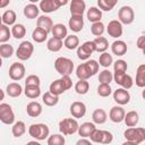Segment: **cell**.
<instances>
[{
	"instance_id": "6da1fadb",
	"label": "cell",
	"mask_w": 145,
	"mask_h": 145,
	"mask_svg": "<svg viewBox=\"0 0 145 145\" xmlns=\"http://www.w3.org/2000/svg\"><path fill=\"white\" fill-rule=\"evenodd\" d=\"M99 67L100 65L96 60H87L76 68V76L79 79H88L99 71Z\"/></svg>"
},
{
	"instance_id": "7a4b0ae2",
	"label": "cell",
	"mask_w": 145,
	"mask_h": 145,
	"mask_svg": "<svg viewBox=\"0 0 145 145\" xmlns=\"http://www.w3.org/2000/svg\"><path fill=\"white\" fill-rule=\"evenodd\" d=\"M123 136L126 140L131 142L134 145H138L145 140V129L143 127H129L125 130Z\"/></svg>"
},
{
	"instance_id": "3957f363",
	"label": "cell",
	"mask_w": 145,
	"mask_h": 145,
	"mask_svg": "<svg viewBox=\"0 0 145 145\" xmlns=\"http://www.w3.org/2000/svg\"><path fill=\"white\" fill-rule=\"evenodd\" d=\"M28 134L36 140H44L49 137L50 129L45 123H33L28 127Z\"/></svg>"
},
{
	"instance_id": "277c9868",
	"label": "cell",
	"mask_w": 145,
	"mask_h": 145,
	"mask_svg": "<svg viewBox=\"0 0 145 145\" xmlns=\"http://www.w3.org/2000/svg\"><path fill=\"white\" fill-rule=\"evenodd\" d=\"M54 68L57 72H59L61 76L63 75H70L74 70V62L71 59L66 57H59L54 61Z\"/></svg>"
},
{
	"instance_id": "5b68a950",
	"label": "cell",
	"mask_w": 145,
	"mask_h": 145,
	"mask_svg": "<svg viewBox=\"0 0 145 145\" xmlns=\"http://www.w3.org/2000/svg\"><path fill=\"white\" fill-rule=\"evenodd\" d=\"M78 126L79 125L75 118H65L59 122V131L63 136L72 135V134L77 133Z\"/></svg>"
},
{
	"instance_id": "8992f818",
	"label": "cell",
	"mask_w": 145,
	"mask_h": 145,
	"mask_svg": "<svg viewBox=\"0 0 145 145\" xmlns=\"http://www.w3.org/2000/svg\"><path fill=\"white\" fill-rule=\"evenodd\" d=\"M33 52H34V45L29 41H23L18 45V49L16 51V57L19 60L25 61V60H28L32 57Z\"/></svg>"
},
{
	"instance_id": "52a82bcc",
	"label": "cell",
	"mask_w": 145,
	"mask_h": 145,
	"mask_svg": "<svg viewBox=\"0 0 145 145\" xmlns=\"http://www.w3.org/2000/svg\"><path fill=\"white\" fill-rule=\"evenodd\" d=\"M0 121L5 125H12L15 122V113L8 103L0 104Z\"/></svg>"
},
{
	"instance_id": "ba28073f",
	"label": "cell",
	"mask_w": 145,
	"mask_h": 145,
	"mask_svg": "<svg viewBox=\"0 0 145 145\" xmlns=\"http://www.w3.org/2000/svg\"><path fill=\"white\" fill-rule=\"evenodd\" d=\"M93 52H95V43L93 41H86L77 48V57L80 60H88Z\"/></svg>"
},
{
	"instance_id": "9c48e42d",
	"label": "cell",
	"mask_w": 145,
	"mask_h": 145,
	"mask_svg": "<svg viewBox=\"0 0 145 145\" xmlns=\"http://www.w3.org/2000/svg\"><path fill=\"white\" fill-rule=\"evenodd\" d=\"M118 18H119L118 20L121 24H125V25L131 24L135 19L134 9L130 6H122L118 11Z\"/></svg>"
},
{
	"instance_id": "30bf717a",
	"label": "cell",
	"mask_w": 145,
	"mask_h": 145,
	"mask_svg": "<svg viewBox=\"0 0 145 145\" xmlns=\"http://www.w3.org/2000/svg\"><path fill=\"white\" fill-rule=\"evenodd\" d=\"M113 79L114 82L120 85L121 87L126 88V89H129L133 87L134 85V80L131 78L130 75H127L126 71L122 72V71H114V75H113Z\"/></svg>"
},
{
	"instance_id": "8fae6325",
	"label": "cell",
	"mask_w": 145,
	"mask_h": 145,
	"mask_svg": "<svg viewBox=\"0 0 145 145\" xmlns=\"http://www.w3.org/2000/svg\"><path fill=\"white\" fill-rule=\"evenodd\" d=\"M25 66L20 62H14L9 67V77L12 80H20L25 77Z\"/></svg>"
},
{
	"instance_id": "7c38bea8",
	"label": "cell",
	"mask_w": 145,
	"mask_h": 145,
	"mask_svg": "<svg viewBox=\"0 0 145 145\" xmlns=\"http://www.w3.org/2000/svg\"><path fill=\"white\" fill-rule=\"evenodd\" d=\"M106 32H108L109 36L114 37V39H119L123 32L122 31V24L119 20L113 19V20L109 22V24L106 26Z\"/></svg>"
},
{
	"instance_id": "4fadbf2b",
	"label": "cell",
	"mask_w": 145,
	"mask_h": 145,
	"mask_svg": "<svg viewBox=\"0 0 145 145\" xmlns=\"http://www.w3.org/2000/svg\"><path fill=\"white\" fill-rule=\"evenodd\" d=\"M113 100L119 105H125V104H128L129 103V101H130V94H129L128 89H126L123 87H120V88H117L113 92Z\"/></svg>"
},
{
	"instance_id": "5bb4252c",
	"label": "cell",
	"mask_w": 145,
	"mask_h": 145,
	"mask_svg": "<svg viewBox=\"0 0 145 145\" xmlns=\"http://www.w3.org/2000/svg\"><path fill=\"white\" fill-rule=\"evenodd\" d=\"M70 113L75 119L83 118L86 113V105L84 102L80 101H75L70 105Z\"/></svg>"
},
{
	"instance_id": "9a60e30c",
	"label": "cell",
	"mask_w": 145,
	"mask_h": 145,
	"mask_svg": "<svg viewBox=\"0 0 145 145\" xmlns=\"http://www.w3.org/2000/svg\"><path fill=\"white\" fill-rule=\"evenodd\" d=\"M125 110L123 108H121L120 105H116L112 106L110 112H109V118L112 122L114 123H119L121 121H123V117H125Z\"/></svg>"
},
{
	"instance_id": "2e32d148",
	"label": "cell",
	"mask_w": 145,
	"mask_h": 145,
	"mask_svg": "<svg viewBox=\"0 0 145 145\" xmlns=\"http://www.w3.org/2000/svg\"><path fill=\"white\" fill-rule=\"evenodd\" d=\"M68 26L69 28L75 32V33H78L83 29L84 27V19H83V16H77V15H71V17L69 18L68 20Z\"/></svg>"
},
{
	"instance_id": "e0dca14e",
	"label": "cell",
	"mask_w": 145,
	"mask_h": 145,
	"mask_svg": "<svg viewBox=\"0 0 145 145\" xmlns=\"http://www.w3.org/2000/svg\"><path fill=\"white\" fill-rule=\"evenodd\" d=\"M86 9V3L84 0H71L70 1V14L83 16Z\"/></svg>"
},
{
	"instance_id": "ac0fdd59",
	"label": "cell",
	"mask_w": 145,
	"mask_h": 145,
	"mask_svg": "<svg viewBox=\"0 0 145 145\" xmlns=\"http://www.w3.org/2000/svg\"><path fill=\"white\" fill-rule=\"evenodd\" d=\"M36 26L40 27V28H43L44 31H46L49 33V32H51V28L53 26V22H52L51 17L45 16V15H42V16H39L37 17V19H36Z\"/></svg>"
},
{
	"instance_id": "d6986e66",
	"label": "cell",
	"mask_w": 145,
	"mask_h": 145,
	"mask_svg": "<svg viewBox=\"0 0 145 145\" xmlns=\"http://www.w3.org/2000/svg\"><path fill=\"white\" fill-rule=\"evenodd\" d=\"M42 105L39 103V102H36V101H32V102H29L27 105H26V112H27V114L29 116V117H32V118H36V117H39L41 113H42Z\"/></svg>"
},
{
	"instance_id": "ffe728a7",
	"label": "cell",
	"mask_w": 145,
	"mask_h": 145,
	"mask_svg": "<svg viewBox=\"0 0 145 145\" xmlns=\"http://www.w3.org/2000/svg\"><path fill=\"white\" fill-rule=\"evenodd\" d=\"M96 127H95V125H94V122H83L82 125H79L78 126V129H77V133H78V135L80 136V137H88L91 134H92V131L95 129Z\"/></svg>"
},
{
	"instance_id": "44dd1931",
	"label": "cell",
	"mask_w": 145,
	"mask_h": 145,
	"mask_svg": "<svg viewBox=\"0 0 145 145\" xmlns=\"http://www.w3.org/2000/svg\"><path fill=\"white\" fill-rule=\"evenodd\" d=\"M51 33L53 35V37H57V39H60V40H63L68 34V29L67 27L63 25V24H54L51 28Z\"/></svg>"
},
{
	"instance_id": "7402d4cb",
	"label": "cell",
	"mask_w": 145,
	"mask_h": 145,
	"mask_svg": "<svg viewBox=\"0 0 145 145\" xmlns=\"http://www.w3.org/2000/svg\"><path fill=\"white\" fill-rule=\"evenodd\" d=\"M23 87L19 83H10L7 85L6 87V93L10 96V97H18L22 93H23Z\"/></svg>"
},
{
	"instance_id": "603a6c76",
	"label": "cell",
	"mask_w": 145,
	"mask_h": 145,
	"mask_svg": "<svg viewBox=\"0 0 145 145\" xmlns=\"http://www.w3.org/2000/svg\"><path fill=\"white\" fill-rule=\"evenodd\" d=\"M24 16L28 19H35L36 17H39V12H40V8L35 5V3H29L27 6L24 7Z\"/></svg>"
},
{
	"instance_id": "cb8c5ba5",
	"label": "cell",
	"mask_w": 145,
	"mask_h": 145,
	"mask_svg": "<svg viewBox=\"0 0 145 145\" xmlns=\"http://www.w3.org/2000/svg\"><path fill=\"white\" fill-rule=\"evenodd\" d=\"M111 51L116 56H123L127 52V44L121 40H117L111 44Z\"/></svg>"
},
{
	"instance_id": "d4e9b609",
	"label": "cell",
	"mask_w": 145,
	"mask_h": 145,
	"mask_svg": "<svg viewBox=\"0 0 145 145\" xmlns=\"http://www.w3.org/2000/svg\"><path fill=\"white\" fill-rule=\"evenodd\" d=\"M123 121L126 123L127 127H135L138 121H139V116L136 111H129L127 113H125V117H123Z\"/></svg>"
},
{
	"instance_id": "484cf974",
	"label": "cell",
	"mask_w": 145,
	"mask_h": 145,
	"mask_svg": "<svg viewBox=\"0 0 145 145\" xmlns=\"http://www.w3.org/2000/svg\"><path fill=\"white\" fill-rule=\"evenodd\" d=\"M23 92L29 99H37L41 95V88L39 85H25Z\"/></svg>"
},
{
	"instance_id": "4316f807",
	"label": "cell",
	"mask_w": 145,
	"mask_h": 145,
	"mask_svg": "<svg viewBox=\"0 0 145 145\" xmlns=\"http://www.w3.org/2000/svg\"><path fill=\"white\" fill-rule=\"evenodd\" d=\"M106 119H108V114L103 109H95L92 113V120L94 123L102 125L106 121Z\"/></svg>"
},
{
	"instance_id": "83f0119b",
	"label": "cell",
	"mask_w": 145,
	"mask_h": 145,
	"mask_svg": "<svg viewBox=\"0 0 145 145\" xmlns=\"http://www.w3.org/2000/svg\"><path fill=\"white\" fill-rule=\"evenodd\" d=\"M40 10H42L45 14H50L56 10H58L59 8L56 6L53 0H40Z\"/></svg>"
},
{
	"instance_id": "f1b7e54d",
	"label": "cell",
	"mask_w": 145,
	"mask_h": 145,
	"mask_svg": "<svg viewBox=\"0 0 145 145\" xmlns=\"http://www.w3.org/2000/svg\"><path fill=\"white\" fill-rule=\"evenodd\" d=\"M62 45H63L62 40L57 39V37H53V36L51 39H49L48 42H46V48L51 52H58V51H60L61 48H62Z\"/></svg>"
},
{
	"instance_id": "f546056e",
	"label": "cell",
	"mask_w": 145,
	"mask_h": 145,
	"mask_svg": "<svg viewBox=\"0 0 145 145\" xmlns=\"http://www.w3.org/2000/svg\"><path fill=\"white\" fill-rule=\"evenodd\" d=\"M93 42L95 43V51L96 52H105L106 50H108V48H109V42H108V40L105 39V37H103L102 35L101 36H96L94 40H93Z\"/></svg>"
},
{
	"instance_id": "4dcf8cb0",
	"label": "cell",
	"mask_w": 145,
	"mask_h": 145,
	"mask_svg": "<svg viewBox=\"0 0 145 145\" xmlns=\"http://www.w3.org/2000/svg\"><path fill=\"white\" fill-rule=\"evenodd\" d=\"M63 45L68 49V50H75L78 48L79 45V39L77 35H67L65 37V41H63Z\"/></svg>"
},
{
	"instance_id": "1f68e13d",
	"label": "cell",
	"mask_w": 145,
	"mask_h": 145,
	"mask_svg": "<svg viewBox=\"0 0 145 145\" xmlns=\"http://www.w3.org/2000/svg\"><path fill=\"white\" fill-rule=\"evenodd\" d=\"M87 19L92 23H95V22H100L101 18H102V10H100L97 7H91L88 10H87Z\"/></svg>"
},
{
	"instance_id": "d6a6232c",
	"label": "cell",
	"mask_w": 145,
	"mask_h": 145,
	"mask_svg": "<svg viewBox=\"0 0 145 145\" xmlns=\"http://www.w3.org/2000/svg\"><path fill=\"white\" fill-rule=\"evenodd\" d=\"M48 32L44 31L43 28H40V27H36L33 33H32V39L36 42V43H43L46 39H48Z\"/></svg>"
},
{
	"instance_id": "836d02e7",
	"label": "cell",
	"mask_w": 145,
	"mask_h": 145,
	"mask_svg": "<svg viewBox=\"0 0 145 145\" xmlns=\"http://www.w3.org/2000/svg\"><path fill=\"white\" fill-rule=\"evenodd\" d=\"M136 85L140 88L145 87V65L142 63L138 66L136 71Z\"/></svg>"
},
{
	"instance_id": "e575fe53",
	"label": "cell",
	"mask_w": 145,
	"mask_h": 145,
	"mask_svg": "<svg viewBox=\"0 0 145 145\" xmlns=\"http://www.w3.org/2000/svg\"><path fill=\"white\" fill-rule=\"evenodd\" d=\"M26 131V126H25V122L24 121H16L14 122L12 127H11V133L14 135V137H20L25 134Z\"/></svg>"
},
{
	"instance_id": "d590c367",
	"label": "cell",
	"mask_w": 145,
	"mask_h": 145,
	"mask_svg": "<svg viewBox=\"0 0 145 145\" xmlns=\"http://www.w3.org/2000/svg\"><path fill=\"white\" fill-rule=\"evenodd\" d=\"M42 101L48 106H54L59 102V96L58 95H54V94H52L50 92H45L43 94V96H42Z\"/></svg>"
},
{
	"instance_id": "8d00e7d4",
	"label": "cell",
	"mask_w": 145,
	"mask_h": 145,
	"mask_svg": "<svg viewBox=\"0 0 145 145\" xmlns=\"http://www.w3.org/2000/svg\"><path fill=\"white\" fill-rule=\"evenodd\" d=\"M1 18H2V23L5 24V25H14L15 24V22H16V18H17V16H16V12L14 11V10H10V9H8V10H6L3 14H2V16H1Z\"/></svg>"
},
{
	"instance_id": "74e56055",
	"label": "cell",
	"mask_w": 145,
	"mask_h": 145,
	"mask_svg": "<svg viewBox=\"0 0 145 145\" xmlns=\"http://www.w3.org/2000/svg\"><path fill=\"white\" fill-rule=\"evenodd\" d=\"M11 35L19 40V39H23L25 35H26V28L23 24H14L12 27H11Z\"/></svg>"
},
{
	"instance_id": "f35d334b",
	"label": "cell",
	"mask_w": 145,
	"mask_h": 145,
	"mask_svg": "<svg viewBox=\"0 0 145 145\" xmlns=\"http://www.w3.org/2000/svg\"><path fill=\"white\" fill-rule=\"evenodd\" d=\"M117 3L118 0H97V7L103 11H111Z\"/></svg>"
},
{
	"instance_id": "ab89813d",
	"label": "cell",
	"mask_w": 145,
	"mask_h": 145,
	"mask_svg": "<svg viewBox=\"0 0 145 145\" xmlns=\"http://www.w3.org/2000/svg\"><path fill=\"white\" fill-rule=\"evenodd\" d=\"M49 92L52 93V94H54V95H58V96H59V95L63 94L66 91H65L63 87H62L61 80H60V79H56V80H53V82L50 84Z\"/></svg>"
},
{
	"instance_id": "60d3db41",
	"label": "cell",
	"mask_w": 145,
	"mask_h": 145,
	"mask_svg": "<svg viewBox=\"0 0 145 145\" xmlns=\"http://www.w3.org/2000/svg\"><path fill=\"white\" fill-rule=\"evenodd\" d=\"M89 89V84L87 82V79H79L76 84H75V91L77 94L84 95L88 92Z\"/></svg>"
},
{
	"instance_id": "b9f144b4",
	"label": "cell",
	"mask_w": 145,
	"mask_h": 145,
	"mask_svg": "<svg viewBox=\"0 0 145 145\" xmlns=\"http://www.w3.org/2000/svg\"><path fill=\"white\" fill-rule=\"evenodd\" d=\"M99 65L104 67V68H109L112 62H113V59H112V54L108 53V52H102L100 54V58H99Z\"/></svg>"
},
{
	"instance_id": "7bdbcfd3",
	"label": "cell",
	"mask_w": 145,
	"mask_h": 145,
	"mask_svg": "<svg viewBox=\"0 0 145 145\" xmlns=\"http://www.w3.org/2000/svg\"><path fill=\"white\" fill-rule=\"evenodd\" d=\"M46 143L48 145H63L66 143V139L62 134H53L49 135Z\"/></svg>"
},
{
	"instance_id": "ee69618b",
	"label": "cell",
	"mask_w": 145,
	"mask_h": 145,
	"mask_svg": "<svg viewBox=\"0 0 145 145\" xmlns=\"http://www.w3.org/2000/svg\"><path fill=\"white\" fill-rule=\"evenodd\" d=\"M113 79V75L112 72L109 70V69H104L102 71H100V75H99V82L100 84H110Z\"/></svg>"
},
{
	"instance_id": "f6af8a7d",
	"label": "cell",
	"mask_w": 145,
	"mask_h": 145,
	"mask_svg": "<svg viewBox=\"0 0 145 145\" xmlns=\"http://www.w3.org/2000/svg\"><path fill=\"white\" fill-rule=\"evenodd\" d=\"M104 29H105V26L101 20L93 23L92 26H91V33L94 36H101L104 33Z\"/></svg>"
},
{
	"instance_id": "bcb514c9",
	"label": "cell",
	"mask_w": 145,
	"mask_h": 145,
	"mask_svg": "<svg viewBox=\"0 0 145 145\" xmlns=\"http://www.w3.org/2000/svg\"><path fill=\"white\" fill-rule=\"evenodd\" d=\"M14 54V48L12 45L8 43L0 44V57L1 58H10Z\"/></svg>"
},
{
	"instance_id": "7dc6e473",
	"label": "cell",
	"mask_w": 145,
	"mask_h": 145,
	"mask_svg": "<svg viewBox=\"0 0 145 145\" xmlns=\"http://www.w3.org/2000/svg\"><path fill=\"white\" fill-rule=\"evenodd\" d=\"M112 93V88L110 84H100L97 86V94L102 97H108Z\"/></svg>"
},
{
	"instance_id": "c3c4849f",
	"label": "cell",
	"mask_w": 145,
	"mask_h": 145,
	"mask_svg": "<svg viewBox=\"0 0 145 145\" xmlns=\"http://www.w3.org/2000/svg\"><path fill=\"white\" fill-rule=\"evenodd\" d=\"M11 36V31L9 29V27L7 25H1L0 26V42L6 43Z\"/></svg>"
},
{
	"instance_id": "681fc988",
	"label": "cell",
	"mask_w": 145,
	"mask_h": 145,
	"mask_svg": "<svg viewBox=\"0 0 145 145\" xmlns=\"http://www.w3.org/2000/svg\"><path fill=\"white\" fill-rule=\"evenodd\" d=\"M102 135H103V130H100V129H94L92 131V134L88 136V138L91 139V142L93 143H100L102 142Z\"/></svg>"
},
{
	"instance_id": "f907efd6",
	"label": "cell",
	"mask_w": 145,
	"mask_h": 145,
	"mask_svg": "<svg viewBox=\"0 0 145 145\" xmlns=\"http://www.w3.org/2000/svg\"><path fill=\"white\" fill-rule=\"evenodd\" d=\"M127 68H128V65L122 59H119V60L114 61V63H113L114 71H122V72H125V71H127Z\"/></svg>"
},
{
	"instance_id": "816d5d0a",
	"label": "cell",
	"mask_w": 145,
	"mask_h": 145,
	"mask_svg": "<svg viewBox=\"0 0 145 145\" xmlns=\"http://www.w3.org/2000/svg\"><path fill=\"white\" fill-rule=\"evenodd\" d=\"M60 80H61V84H62V87H63L65 91L71 88V86H72V80H71V78H70V75H63V76H61Z\"/></svg>"
},
{
	"instance_id": "f5cc1de1",
	"label": "cell",
	"mask_w": 145,
	"mask_h": 145,
	"mask_svg": "<svg viewBox=\"0 0 145 145\" xmlns=\"http://www.w3.org/2000/svg\"><path fill=\"white\" fill-rule=\"evenodd\" d=\"M41 80L37 75H28L25 79V85H39L40 86Z\"/></svg>"
},
{
	"instance_id": "db71d44e",
	"label": "cell",
	"mask_w": 145,
	"mask_h": 145,
	"mask_svg": "<svg viewBox=\"0 0 145 145\" xmlns=\"http://www.w3.org/2000/svg\"><path fill=\"white\" fill-rule=\"evenodd\" d=\"M112 140H113V135L110 131H108V130H103L101 144H110Z\"/></svg>"
},
{
	"instance_id": "11a10c76",
	"label": "cell",
	"mask_w": 145,
	"mask_h": 145,
	"mask_svg": "<svg viewBox=\"0 0 145 145\" xmlns=\"http://www.w3.org/2000/svg\"><path fill=\"white\" fill-rule=\"evenodd\" d=\"M137 48L139 49V50H142V51H144V49H145V36L144 35H140L138 39H137Z\"/></svg>"
},
{
	"instance_id": "9f6ffc18",
	"label": "cell",
	"mask_w": 145,
	"mask_h": 145,
	"mask_svg": "<svg viewBox=\"0 0 145 145\" xmlns=\"http://www.w3.org/2000/svg\"><path fill=\"white\" fill-rule=\"evenodd\" d=\"M91 143H92L91 139H86V137H82L76 142L77 145H91Z\"/></svg>"
},
{
	"instance_id": "6f0895ef",
	"label": "cell",
	"mask_w": 145,
	"mask_h": 145,
	"mask_svg": "<svg viewBox=\"0 0 145 145\" xmlns=\"http://www.w3.org/2000/svg\"><path fill=\"white\" fill-rule=\"evenodd\" d=\"M53 1H54L56 6H57L58 8H60V7L65 6V5H67V3L69 2V0H53Z\"/></svg>"
},
{
	"instance_id": "680465c9",
	"label": "cell",
	"mask_w": 145,
	"mask_h": 145,
	"mask_svg": "<svg viewBox=\"0 0 145 145\" xmlns=\"http://www.w3.org/2000/svg\"><path fill=\"white\" fill-rule=\"evenodd\" d=\"M9 3H10V0H0V9L1 8H6Z\"/></svg>"
},
{
	"instance_id": "91938a15",
	"label": "cell",
	"mask_w": 145,
	"mask_h": 145,
	"mask_svg": "<svg viewBox=\"0 0 145 145\" xmlns=\"http://www.w3.org/2000/svg\"><path fill=\"white\" fill-rule=\"evenodd\" d=\"M3 99H5V92H3V91L0 88V102H1Z\"/></svg>"
},
{
	"instance_id": "94428289",
	"label": "cell",
	"mask_w": 145,
	"mask_h": 145,
	"mask_svg": "<svg viewBox=\"0 0 145 145\" xmlns=\"http://www.w3.org/2000/svg\"><path fill=\"white\" fill-rule=\"evenodd\" d=\"M28 144H36V145H39V142H36V140H34V142H28Z\"/></svg>"
},
{
	"instance_id": "6125c7cd",
	"label": "cell",
	"mask_w": 145,
	"mask_h": 145,
	"mask_svg": "<svg viewBox=\"0 0 145 145\" xmlns=\"http://www.w3.org/2000/svg\"><path fill=\"white\" fill-rule=\"evenodd\" d=\"M31 3H35V2H37V1H40V0H28Z\"/></svg>"
},
{
	"instance_id": "be15d7a7",
	"label": "cell",
	"mask_w": 145,
	"mask_h": 145,
	"mask_svg": "<svg viewBox=\"0 0 145 145\" xmlns=\"http://www.w3.org/2000/svg\"><path fill=\"white\" fill-rule=\"evenodd\" d=\"M1 66H2V58L0 57V68H1Z\"/></svg>"
},
{
	"instance_id": "e7e4bbea",
	"label": "cell",
	"mask_w": 145,
	"mask_h": 145,
	"mask_svg": "<svg viewBox=\"0 0 145 145\" xmlns=\"http://www.w3.org/2000/svg\"><path fill=\"white\" fill-rule=\"evenodd\" d=\"M2 25V18H1V16H0V26Z\"/></svg>"
}]
</instances>
